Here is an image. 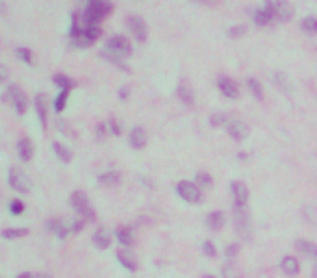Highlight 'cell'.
Wrapping results in <instances>:
<instances>
[{"instance_id":"52a82bcc","label":"cell","mask_w":317,"mask_h":278,"mask_svg":"<svg viewBox=\"0 0 317 278\" xmlns=\"http://www.w3.org/2000/svg\"><path fill=\"white\" fill-rule=\"evenodd\" d=\"M129 31L133 33L135 39L141 44L148 39V26L143 22V17H139V15H129Z\"/></svg>"},{"instance_id":"7a4b0ae2","label":"cell","mask_w":317,"mask_h":278,"mask_svg":"<svg viewBox=\"0 0 317 278\" xmlns=\"http://www.w3.org/2000/svg\"><path fill=\"white\" fill-rule=\"evenodd\" d=\"M176 193L185 202L189 205H198V202H202V187L198 183H192V181H180L176 185Z\"/></svg>"},{"instance_id":"ffe728a7","label":"cell","mask_w":317,"mask_h":278,"mask_svg":"<svg viewBox=\"0 0 317 278\" xmlns=\"http://www.w3.org/2000/svg\"><path fill=\"white\" fill-rule=\"evenodd\" d=\"M295 248L300 250L302 254H306V256H311L313 261H315V265H317V246L315 244H311V242H306V239H298L295 242Z\"/></svg>"},{"instance_id":"484cf974","label":"cell","mask_w":317,"mask_h":278,"mask_svg":"<svg viewBox=\"0 0 317 278\" xmlns=\"http://www.w3.org/2000/svg\"><path fill=\"white\" fill-rule=\"evenodd\" d=\"M302 31L309 35H317V15H306L302 20Z\"/></svg>"},{"instance_id":"4dcf8cb0","label":"cell","mask_w":317,"mask_h":278,"mask_svg":"<svg viewBox=\"0 0 317 278\" xmlns=\"http://www.w3.org/2000/svg\"><path fill=\"white\" fill-rule=\"evenodd\" d=\"M68 94H70V89H61V94L54 98V111H63V109H66Z\"/></svg>"},{"instance_id":"ee69618b","label":"cell","mask_w":317,"mask_h":278,"mask_svg":"<svg viewBox=\"0 0 317 278\" xmlns=\"http://www.w3.org/2000/svg\"><path fill=\"white\" fill-rule=\"evenodd\" d=\"M222 120H226L224 113H215V115L211 117V124H213V126H220V124H222Z\"/></svg>"},{"instance_id":"f1b7e54d","label":"cell","mask_w":317,"mask_h":278,"mask_svg":"<svg viewBox=\"0 0 317 278\" xmlns=\"http://www.w3.org/2000/svg\"><path fill=\"white\" fill-rule=\"evenodd\" d=\"M29 230L26 228H5L3 230V239H17V237H26Z\"/></svg>"},{"instance_id":"5bb4252c","label":"cell","mask_w":317,"mask_h":278,"mask_svg":"<svg viewBox=\"0 0 317 278\" xmlns=\"http://www.w3.org/2000/svg\"><path fill=\"white\" fill-rule=\"evenodd\" d=\"M129 142L131 146L135 148V150H139V148H143L148 144V133H146V128H141V126H135L131 135H129Z\"/></svg>"},{"instance_id":"8d00e7d4","label":"cell","mask_w":317,"mask_h":278,"mask_svg":"<svg viewBox=\"0 0 317 278\" xmlns=\"http://www.w3.org/2000/svg\"><path fill=\"white\" fill-rule=\"evenodd\" d=\"M107 124L109 122H100V124H98V128H96V142H102V139L107 137Z\"/></svg>"},{"instance_id":"d4e9b609","label":"cell","mask_w":317,"mask_h":278,"mask_svg":"<svg viewBox=\"0 0 317 278\" xmlns=\"http://www.w3.org/2000/svg\"><path fill=\"white\" fill-rule=\"evenodd\" d=\"M52 150H54V154H57L63 163H70V161H72V152H70V150H68V148L63 146V144L54 142V144H52Z\"/></svg>"},{"instance_id":"7dc6e473","label":"cell","mask_w":317,"mask_h":278,"mask_svg":"<svg viewBox=\"0 0 317 278\" xmlns=\"http://www.w3.org/2000/svg\"><path fill=\"white\" fill-rule=\"evenodd\" d=\"M267 5H274V3H280V0H265Z\"/></svg>"},{"instance_id":"f6af8a7d","label":"cell","mask_w":317,"mask_h":278,"mask_svg":"<svg viewBox=\"0 0 317 278\" xmlns=\"http://www.w3.org/2000/svg\"><path fill=\"white\" fill-rule=\"evenodd\" d=\"M120 98H129V89H126V87L120 89Z\"/></svg>"},{"instance_id":"277c9868","label":"cell","mask_w":317,"mask_h":278,"mask_svg":"<svg viewBox=\"0 0 317 278\" xmlns=\"http://www.w3.org/2000/svg\"><path fill=\"white\" fill-rule=\"evenodd\" d=\"M7 103H11L13 105V109L17 111V113H24L26 111V107H29V100H26V96H24V91L17 87V85H9L7 87V91H5V96H3Z\"/></svg>"},{"instance_id":"c3c4849f","label":"cell","mask_w":317,"mask_h":278,"mask_svg":"<svg viewBox=\"0 0 317 278\" xmlns=\"http://www.w3.org/2000/svg\"><path fill=\"white\" fill-rule=\"evenodd\" d=\"M202 278H215V276H211V274H204V276H202Z\"/></svg>"},{"instance_id":"9a60e30c","label":"cell","mask_w":317,"mask_h":278,"mask_svg":"<svg viewBox=\"0 0 317 278\" xmlns=\"http://www.w3.org/2000/svg\"><path fill=\"white\" fill-rule=\"evenodd\" d=\"M115 237H117V242H120L124 248H133L135 246V235H133L131 226H120L115 230Z\"/></svg>"},{"instance_id":"2e32d148","label":"cell","mask_w":317,"mask_h":278,"mask_svg":"<svg viewBox=\"0 0 317 278\" xmlns=\"http://www.w3.org/2000/svg\"><path fill=\"white\" fill-rule=\"evenodd\" d=\"M280 270H283L287 276H298L300 274V263H298L295 256H285L280 261Z\"/></svg>"},{"instance_id":"cb8c5ba5","label":"cell","mask_w":317,"mask_h":278,"mask_svg":"<svg viewBox=\"0 0 317 278\" xmlns=\"http://www.w3.org/2000/svg\"><path fill=\"white\" fill-rule=\"evenodd\" d=\"M120 181H122V176L117 172H104V174L98 176V183L107 185V187H115V185H120Z\"/></svg>"},{"instance_id":"1f68e13d","label":"cell","mask_w":317,"mask_h":278,"mask_svg":"<svg viewBox=\"0 0 317 278\" xmlns=\"http://www.w3.org/2000/svg\"><path fill=\"white\" fill-rule=\"evenodd\" d=\"M196 183L200 185V187H211V185H213V178H211V176L206 174V172H198V174H196Z\"/></svg>"},{"instance_id":"ab89813d","label":"cell","mask_w":317,"mask_h":278,"mask_svg":"<svg viewBox=\"0 0 317 278\" xmlns=\"http://www.w3.org/2000/svg\"><path fill=\"white\" fill-rule=\"evenodd\" d=\"M239 252V244H230V246H226V256L228 259H235Z\"/></svg>"},{"instance_id":"7bdbcfd3","label":"cell","mask_w":317,"mask_h":278,"mask_svg":"<svg viewBox=\"0 0 317 278\" xmlns=\"http://www.w3.org/2000/svg\"><path fill=\"white\" fill-rule=\"evenodd\" d=\"M109 126H111L113 135H120L122 133V126H120V122H117V120H109Z\"/></svg>"},{"instance_id":"e0dca14e","label":"cell","mask_w":317,"mask_h":278,"mask_svg":"<svg viewBox=\"0 0 317 278\" xmlns=\"http://www.w3.org/2000/svg\"><path fill=\"white\" fill-rule=\"evenodd\" d=\"M252 20H255V24H257V26H267L269 22H274V15H271L269 7L265 5L263 9H257V11L252 13Z\"/></svg>"},{"instance_id":"ba28073f","label":"cell","mask_w":317,"mask_h":278,"mask_svg":"<svg viewBox=\"0 0 317 278\" xmlns=\"http://www.w3.org/2000/svg\"><path fill=\"white\" fill-rule=\"evenodd\" d=\"M267 7H269V11H271V15H274L276 22H289L291 20V15H293V9H291V5H289L287 0H280V3L267 5Z\"/></svg>"},{"instance_id":"6da1fadb","label":"cell","mask_w":317,"mask_h":278,"mask_svg":"<svg viewBox=\"0 0 317 278\" xmlns=\"http://www.w3.org/2000/svg\"><path fill=\"white\" fill-rule=\"evenodd\" d=\"M235 230L243 242H250L252 239V220L248 215L246 207H235Z\"/></svg>"},{"instance_id":"f35d334b","label":"cell","mask_w":317,"mask_h":278,"mask_svg":"<svg viewBox=\"0 0 317 278\" xmlns=\"http://www.w3.org/2000/svg\"><path fill=\"white\" fill-rule=\"evenodd\" d=\"M59 226H61V220H48L46 222V230H50V233H54V235H57Z\"/></svg>"},{"instance_id":"b9f144b4","label":"cell","mask_w":317,"mask_h":278,"mask_svg":"<svg viewBox=\"0 0 317 278\" xmlns=\"http://www.w3.org/2000/svg\"><path fill=\"white\" fill-rule=\"evenodd\" d=\"M202 250H204V254H209V256H215L217 252H215V246L211 244V242H204L202 244Z\"/></svg>"},{"instance_id":"603a6c76","label":"cell","mask_w":317,"mask_h":278,"mask_svg":"<svg viewBox=\"0 0 317 278\" xmlns=\"http://www.w3.org/2000/svg\"><path fill=\"white\" fill-rule=\"evenodd\" d=\"M206 226H209L211 230H222L224 226V213L222 211H213L206 215Z\"/></svg>"},{"instance_id":"d590c367","label":"cell","mask_w":317,"mask_h":278,"mask_svg":"<svg viewBox=\"0 0 317 278\" xmlns=\"http://www.w3.org/2000/svg\"><path fill=\"white\" fill-rule=\"evenodd\" d=\"M304 217L311 222V224H317V211L315 207H304Z\"/></svg>"},{"instance_id":"9c48e42d","label":"cell","mask_w":317,"mask_h":278,"mask_svg":"<svg viewBox=\"0 0 317 278\" xmlns=\"http://www.w3.org/2000/svg\"><path fill=\"white\" fill-rule=\"evenodd\" d=\"M217 87H220V91H222V96H226L228 100H237L239 98V85L235 83L230 76H220L217 78Z\"/></svg>"},{"instance_id":"74e56055","label":"cell","mask_w":317,"mask_h":278,"mask_svg":"<svg viewBox=\"0 0 317 278\" xmlns=\"http://www.w3.org/2000/svg\"><path fill=\"white\" fill-rule=\"evenodd\" d=\"M68 224H70V230H72V233H80V230H83V222H80V220H68Z\"/></svg>"},{"instance_id":"7402d4cb","label":"cell","mask_w":317,"mask_h":278,"mask_svg":"<svg viewBox=\"0 0 317 278\" xmlns=\"http://www.w3.org/2000/svg\"><path fill=\"white\" fill-rule=\"evenodd\" d=\"M94 246L100 248V250H107L109 246H111V235H109L104 228H98L96 235H94Z\"/></svg>"},{"instance_id":"44dd1931","label":"cell","mask_w":317,"mask_h":278,"mask_svg":"<svg viewBox=\"0 0 317 278\" xmlns=\"http://www.w3.org/2000/svg\"><path fill=\"white\" fill-rule=\"evenodd\" d=\"M176 91H178V98L183 100V105H187V107H192V105H194V100H196V98H194V91H192V87H189L185 81L180 83Z\"/></svg>"},{"instance_id":"4fadbf2b","label":"cell","mask_w":317,"mask_h":278,"mask_svg":"<svg viewBox=\"0 0 317 278\" xmlns=\"http://www.w3.org/2000/svg\"><path fill=\"white\" fill-rule=\"evenodd\" d=\"M100 57H102L104 61H109V63H113V66H115V68H120L122 72H131L129 66H126V57H124V54H120V52L104 48V50L100 52Z\"/></svg>"},{"instance_id":"8992f818","label":"cell","mask_w":317,"mask_h":278,"mask_svg":"<svg viewBox=\"0 0 317 278\" xmlns=\"http://www.w3.org/2000/svg\"><path fill=\"white\" fill-rule=\"evenodd\" d=\"M9 185H11V189L20 191V193H29L31 191V178L22 170H11L9 172Z\"/></svg>"},{"instance_id":"4316f807","label":"cell","mask_w":317,"mask_h":278,"mask_svg":"<svg viewBox=\"0 0 317 278\" xmlns=\"http://www.w3.org/2000/svg\"><path fill=\"white\" fill-rule=\"evenodd\" d=\"M222 278H243V274L235 263H226L222 267Z\"/></svg>"},{"instance_id":"7c38bea8","label":"cell","mask_w":317,"mask_h":278,"mask_svg":"<svg viewBox=\"0 0 317 278\" xmlns=\"http://www.w3.org/2000/svg\"><path fill=\"white\" fill-rule=\"evenodd\" d=\"M117 261H120V265L122 267H126L129 272H135L137 270V259H135V254H133V250L131 248H120L117 250Z\"/></svg>"},{"instance_id":"8fae6325","label":"cell","mask_w":317,"mask_h":278,"mask_svg":"<svg viewBox=\"0 0 317 278\" xmlns=\"http://www.w3.org/2000/svg\"><path fill=\"white\" fill-rule=\"evenodd\" d=\"M230 191H233V198H235V207H246V205H248V196H250V193H248L246 183L233 181Z\"/></svg>"},{"instance_id":"d6986e66","label":"cell","mask_w":317,"mask_h":278,"mask_svg":"<svg viewBox=\"0 0 317 278\" xmlns=\"http://www.w3.org/2000/svg\"><path fill=\"white\" fill-rule=\"evenodd\" d=\"M17 156H20L22 161H31V156H33V142L29 137H22L20 142H17Z\"/></svg>"},{"instance_id":"30bf717a","label":"cell","mask_w":317,"mask_h":278,"mask_svg":"<svg viewBox=\"0 0 317 278\" xmlns=\"http://www.w3.org/2000/svg\"><path fill=\"white\" fill-rule=\"evenodd\" d=\"M226 131L230 133L235 142H243V139H248V135H250V128L243 120H230V122L226 124Z\"/></svg>"},{"instance_id":"ac0fdd59","label":"cell","mask_w":317,"mask_h":278,"mask_svg":"<svg viewBox=\"0 0 317 278\" xmlns=\"http://www.w3.org/2000/svg\"><path fill=\"white\" fill-rule=\"evenodd\" d=\"M48 103V96L46 94H37L35 96V111H37V115H39V122H41V126H46V120H48V115H46V105Z\"/></svg>"},{"instance_id":"f546056e","label":"cell","mask_w":317,"mask_h":278,"mask_svg":"<svg viewBox=\"0 0 317 278\" xmlns=\"http://www.w3.org/2000/svg\"><path fill=\"white\" fill-rule=\"evenodd\" d=\"M52 83L57 87H61V89H72V85H74V83H72L68 76H63V74H54L52 76Z\"/></svg>"},{"instance_id":"83f0119b","label":"cell","mask_w":317,"mask_h":278,"mask_svg":"<svg viewBox=\"0 0 317 278\" xmlns=\"http://www.w3.org/2000/svg\"><path fill=\"white\" fill-rule=\"evenodd\" d=\"M246 85H248V89L252 91V96H255L257 100H263V98H265V96H263V89H261V83H259L257 78H248Z\"/></svg>"},{"instance_id":"3957f363","label":"cell","mask_w":317,"mask_h":278,"mask_svg":"<svg viewBox=\"0 0 317 278\" xmlns=\"http://www.w3.org/2000/svg\"><path fill=\"white\" fill-rule=\"evenodd\" d=\"M70 202H72V207L78 211V215L83 217V220L96 222V211L92 209V205H89V200H87V196H85L83 191H74V193H72Z\"/></svg>"},{"instance_id":"5b68a950","label":"cell","mask_w":317,"mask_h":278,"mask_svg":"<svg viewBox=\"0 0 317 278\" xmlns=\"http://www.w3.org/2000/svg\"><path fill=\"white\" fill-rule=\"evenodd\" d=\"M104 48L120 52V54H124V57H131V54H133V46H131V42L126 39L124 35H113V37H109L107 44H104Z\"/></svg>"},{"instance_id":"60d3db41","label":"cell","mask_w":317,"mask_h":278,"mask_svg":"<svg viewBox=\"0 0 317 278\" xmlns=\"http://www.w3.org/2000/svg\"><path fill=\"white\" fill-rule=\"evenodd\" d=\"M15 278H52L50 274H33V272H24V274H17Z\"/></svg>"},{"instance_id":"836d02e7","label":"cell","mask_w":317,"mask_h":278,"mask_svg":"<svg viewBox=\"0 0 317 278\" xmlns=\"http://www.w3.org/2000/svg\"><path fill=\"white\" fill-rule=\"evenodd\" d=\"M15 57H17V59H22L24 63H29V66L33 63V54H31L29 48H15Z\"/></svg>"},{"instance_id":"bcb514c9","label":"cell","mask_w":317,"mask_h":278,"mask_svg":"<svg viewBox=\"0 0 317 278\" xmlns=\"http://www.w3.org/2000/svg\"><path fill=\"white\" fill-rule=\"evenodd\" d=\"M196 3H202V5H206V3H215V0H196Z\"/></svg>"},{"instance_id":"d6a6232c","label":"cell","mask_w":317,"mask_h":278,"mask_svg":"<svg viewBox=\"0 0 317 278\" xmlns=\"http://www.w3.org/2000/svg\"><path fill=\"white\" fill-rule=\"evenodd\" d=\"M230 37V39H239V37L246 35V26L243 24H237V26H233V29H228V33H226Z\"/></svg>"},{"instance_id":"e575fe53","label":"cell","mask_w":317,"mask_h":278,"mask_svg":"<svg viewBox=\"0 0 317 278\" xmlns=\"http://www.w3.org/2000/svg\"><path fill=\"white\" fill-rule=\"evenodd\" d=\"M9 211H11L13 215H22V213H24V202L11 200V202H9Z\"/></svg>"}]
</instances>
